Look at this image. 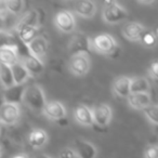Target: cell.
Listing matches in <instances>:
<instances>
[{
  "label": "cell",
  "instance_id": "cell-14",
  "mask_svg": "<svg viewBox=\"0 0 158 158\" xmlns=\"http://www.w3.org/2000/svg\"><path fill=\"white\" fill-rule=\"evenodd\" d=\"M72 148L79 158H95L98 153L94 145L84 140H76Z\"/></svg>",
  "mask_w": 158,
  "mask_h": 158
},
{
  "label": "cell",
  "instance_id": "cell-5",
  "mask_svg": "<svg viewBox=\"0 0 158 158\" xmlns=\"http://www.w3.org/2000/svg\"><path fill=\"white\" fill-rule=\"evenodd\" d=\"M91 110V115H92L93 123H97L100 127H106L110 125L113 117L112 108L107 104H99V105L93 106Z\"/></svg>",
  "mask_w": 158,
  "mask_h": 158
},
{
  "label": "cell",
  "instance_id": "cell-8",
  "mask_svg": "<svg viewBox=\"0 0 158 158\" xmlns=\"http://www.w3.org/2000/svg\"><path fill=\"white\" fill-rule=\"evenodd\" d=\"M91 49L90 39L84 34H76L73 36L72 39L69 40L68 44V50L70 51L72 55L80 54V53H86L88 54L89 50Z\"/></svg>",
  "mask_w": 158,
  "mask_h": 158
},
{
  "label": "cell",
  "instance_id": "cell-28",
  "mask_svg": "<svg viewBox=\"0 0 158 158\" xmlns=\"http://www.w3.org/2000/svg\"><path fill=\"white\" fill-rule=\"evenodd\" d=\"M18 47L14 37L7 31H0V49L2 48H15Z\"/></svg>",
  "mask_w": 158,
  "mask_h": 158
},
{
  "label": "cell",
  "instance_id": "cell-22",
  "mask_svg": "<svg viewBox=\"0 0 158 158\" xmlns=\"http://www.w3.org/2000/svg\"><path fill=\"white\" fill-rule=\"evenodd\" d=\"M151 84L145 77H133L130 82V93H149Z\"/></svg>",
  "mask_w": 158,
  "mask_h": 158
},
{
  "label": "cell",
  "instance_id": "cell-7",
  "mask_svg": "<svg viewBox=\"0 0 158 158\" xmlns=\"http://www.w3.org/2000/svg\"><path fill=\"white\" fill-rule=\"evenodd\" d=\"M21 110L19 105L5 103L0 108V123L6 126H12L19 121Z\"/></svg>",
  "mask_w": 158,
  "mask_h": 158
},
{
  "label": "cell",
  "instance_id": "cell-31",
  "mask_svg": "<svg viewBox=\"0 0 158 158\" xmlns=\"http://www.w3.org/2000/svg\"><path fill=\"white\" fill-rule=\"evenodd\" d=\"M59 158H77V155L72 147H66L60 152Z\"/></svg>",
  "mask_w": 158,
  "mask_h": 158
},
{
  "label": "cell",
  "instance_id": "cell-29",
  "mask_svg": "<svg viewBox=\"0 0 158 158\" xmlns=\"http://www.w3.org/2000/svg\"><path fill=\"white\" fill-rule=\"evenodd\" d=\"M140 42L146 48H154L157 44V35L156 31H146L143 34L142 38L140 39Z\"/></svg>",
  "mask_w": 158,
  "mask_h": 158
},
{
  "label": "cell",
  "instance_id": "cell-20",
  "mask_svg": "<svg viewBox=\"0 0 158 158\" xmlns=\"http://www.w3.org/2000/svg\"><path fill=\"white\" fill-rule=\"evenodd\" d=\"M18 62H20L18 47H15V48L0 49V63L1 64L11 67V66H13Z\"/></svg>",
  "mask_w": 158,
  "mask_h": 158
},
{
  "label": "cell",
  "instance_id": "cell-15",
  "mask_svg": "<svg viewBox=\"0 0 158 158\" xmlns=\"http://www.w3.org/2000/svg\"><path fill=\"white\" fill-rule=\"evenodd\" d=\"M74 11L77 15L84 19H92L97 12V5L93 1L85 0V1H76L74 2Z\"/></svg>",
  "mask_w": 158,
  "mask_h": 158
},
{
  "label": "cell",
  "instance_id": "cell-11",
  "mask_svg": "<svg viewBox=\"0 0 158 158\" xmlns=\"http://www.w3.org/2000/svg\"><path fill=\"white\" fill-rule=\"evenodd\" d=\"M146 31L147 29L145 28L144 25L138 22H128L121 28L123 37L130 41H140L143 34Z\"/></svg>",
  "mask_w": 158,
  "mask_h": 158
},
{
  "label": "cell",
  "instance_id": "cell-4",
  "mask_svg": "<svg viewBox=\"0 0 158 158\" xmlns=\"http://www.w3.org/2000/svg\"><path fill=\"white\" fill-rule=\"evenodd\" d=\"M91 68V60L89 54L80 53L74 54L69 57L68 61V69L73 75L77 77L86 76Z\"/></svg>",
  "mask_w": 158,
  "mask_h": 158
},
{
  "label": "cell",
  "instance_id": "cell-16",
  "mask_svg": "<svg viewBox=\"0 0 158 158\" xmlns=\"http://www.w3.org/2000/svg\"><path fill=\"white\" fill-rule=\"evenodd\" d=\"M74 118L79 125L91 127L94 125L91 115V110L85 104H78L74 110Z\"/></svg>",
  "mask_w": 158,
  "mask_h": 158
},
{
  "label": "cell",
  "instance_id": "cell-23",
  "mask_svg": "<svg viewBox=\"0 0 158 158\" xmlns=\"http://www.w3.org/2000/svg\"><path fill=\"white\" fill-rule=\"evenodd\" d=\"M16 31H18L20 39L27 46L29 42L33 41L38 36L39 27H38V25L37 26H21L16 27Z\"/></svg>",
  "mask_w": 158,
  "mask_h": 158
},
{
  "label": "cell",
  "instance_id": "cell-25",
  "mask_svg": "<svg viewBox=\"0 0 158 158\" xmlns=\"http://www.w3.org/2000/svg\"><path fill=\"white\" fill-rule=\"evenodd\" d=\"M37 21H38V15L37 12L31 10V11L27 12L26 14H24L22 19L19 21L16 27L21 26H37Z\"/></svg>",
  "mask_w": 158,
  "mask_h": 158
},
{
  "label": "cell",
  "instance_id": "cell-36",
  "mask_svg": "<svg viewBox=\"0 0 158 158\" xmlns=\"http://www.w3.org/2000/svg\"><path fill=\"white\" fill-rule=\"evenodd\" d=\"M2 24H3V21L0 19V31H2V29H1V27H2Z\"/></svg>",
  "mask_w": 158,
  "mask_h": 158
},
{
  "label": "cell",
  "instance_id": "cell-35",
  "mask_svg": "<svg viewBox=\"0 0 158 158\" xmlns=\"http://www.w3.org/2000/svg\"><path fill=\"white\" fill-rule=\"evenodd\" d=\"M5 104V102H3V97H2V92H0V108H1V106Z\"/></svg>",
  "mask_w": 158,
  "mask_h": 158
},
{
  "label": "cell",
  "instance_id": "cell-12",
  "mask_svg": "<svg viewBox=\"0 0 158 158\" xmlns=\"http://www.w3.org/2000/svg\"><path fill=\"white\" fill-rule=\"evenodd\" d=\"M27 47H28L29 54L42 61L48 52V40L44 36H37L33 41L27 44Z\"/></svg>",
  "mask_w": 158,
  "mask_h": 158
},
{
  "label": "cell",
  "instance_id": "cell-21",
  "mask_svg": "<svg viewBox=\"0 0 158 158\" xmlns=\"http://www.w3.org/2000/svg\"><path fill=\"white\" fill-rule=\"evenodd\" d=\"M11 72H12V76H13L14 86L25 85V82L31 78L28 72L25 69V67L21 64V62H18L13 66H11Z\"/></svg>",
  "mask_w": 158,
  "mask_h": 158
},
{
  "label": "cell",
  "instance_id": "cell-9",
  "mask_svg": "<svg viewBox=\"0 0 158 158\" xmlns=\"http://www.w3.org/2000/svg\"><path fill=\"white\" fill-rule=\"evenodd\" d=\"M20 62L23 66L25 67V69L28 72L31 77H36L39 76L42 72L44 70V64L42 61H40L39 59L33 56L31 54L27 53L24 56H22L20 59Z\"/></svg>",
  "mask_w": 158,
  "mask_h": 158
},
{
  "label": "cell",
  "instance_id": "cell-19",
  "mask_svg": "<svg viewBox=\"0 0 158 158\" xmlns=\"http://www.w3.org/2000/svg\"><path fill=\"white\" fill-rule=\"evenodd\" d=\"M48 133L46 130L41 128H37L31 131L28 135V143L34 148H41L48 143Z\"/></svg>",
  "mask_w": 158,
  "mask_h": 158
},
{
  "label": "cell",
  "instance_id": "cell-33",
  "mask_svg": "<svg viewBox=\"0 0 158 158\" xmlns=\"http://www.w3.org/2000/svg\"><path fill=\"white\" fill-rule=\"evenodd\" d=\"M12 158H29V155H27V154H25V153H20V154L14 155Z\"/></svg>",
  "mask_w": 158,
  "mask_h": 158
},
{
  "label": "cell",
  "instance_id": "cell-1",
  "mask_svg": "<svg viewBox=\"0 0 158 158\" xmlns=\"http://www.w3.org/2000/svg\"><path fill=\"white\" fill-rule=\"evenodd\" d=\"M22 103H24L27 107H29L34 112L42 113L47 100L41 87L38 85L26 86L24 94H23Z\"/></svg>",
  "mask_w": 158,
  "mask_h": 158
},
{
  "label": "cell",
  "instance_id": "cell-24",
  "mask_svg": "<svg viewBox=\"0 0 158 158\" xmlns=\"http://www.w3.org/2000/svg\"><path fill=\"white\" fill-rule=\"evenodd\" d=\"M0 84L3 89L11 88L14 86L13 76H12L11 67L0 63Z\"/></svg>",
  "mask_w": 158,
  "mask_h": 158
},
{
  "label": "cell",
  "instance_id": "cell-6",
  "mask_svg": "<svg viewBox=\"0 0 158 158\" xmlns=\"http://www.w3.org/2000/svg\"><path fill=\"white\" fill-rule=\"evenodd\" d=\"M54 24L59 31L62 33L69 34L75 29L76 21L73 15V13L68 10H62L57 12L54 18Z\"/></svg>",
  "mask_w": 158,
  "mask_h": 158
},
{
  "label": "cell",
  "instance_id": "cell-3",
  "mask_svg": "<svg viewBox=\"0 0 158 158\" xmlns=\"http://www.w3.org/2000/svg\"><path fill=\"white\" fill-rule=\"evenodd\" d=\"M90 46L93 51L103 55H112L118 49V44L114 37L106 33L99 34L90 39Z\"/></svg>",
  "mask_w": 158,
  "mask_h": 158
},
{
  "label": "cell",
  "instance_id": "cell-10",
  "mask_svg": "<svg viewBox=\"0 0 158 158\" xmlns=\"http://www.w3.org/2000/svg\"><path fill=\"white\" fill-rule=\"evenodd\" d=\"M42 113L51 120H61L67 115L65 106L60 101H47Z\"/></svg>",
  "mask_w": 158,
  "mask_h": 158
},
{
  "label": "cell",
  "instance_id": "cell-2",
  "mask_svg": "<svg viewBox=\"0 0 158 158\" xmlns=\"http://www.w3.org/2000/svg\"><path fill=\"white\" fill-rule=\"evenodd\" d=\"M128 12L125 7L116 1H105L102 8V18L107 24H118L127 19Z\"/></svg>",
  "mask_w": 158,
  "mask_h": 158
},
{
  "label": "cell",
  "instance_id": "cell-27",
  "mask_svg": "<svg viewBox=\"0 0 158 158\" xmlns=\"http://www.w3.org/2000/svg\"><path fill=\"white\" fill-rule=\"evenodd\" d=\"M7 12H10L12 14H20L24 8V1L22 0H8L3 1Z\"/></svg>",
  "mask_w": 158,
  "mask_h": 158
},
{
  "label": "cell",
  "instance_id": "cell-17",
  "mask_svg": "<svg viewBox=\"0 0 158 158\" xmlns=\"http://www.w3.org/2000/svg\"><path fill=\"white\" fill-rule=\"evenodd\" d=\"M127 101L130 107L142 110L152 104V97L149 93H130L127 97Z\"/></svg>",
  "mask_w": 158,
  "mask_h": 158
},
{
  "label": "cell",
  "instance_id": "cell-37",
  "mask_svg": "<svg viewBox=\"0 0 158 158\" xmlns=\"http://www.w3.org/2000/svg\"><path fill=\"white\" fill-rule=\"evenodd\" d=\"M0 156H1V147H0Z\"/></svg>",
  "mask_w": 158,
  "mask_h": 158
},
{
  "label": "cell",
  "instance_id": "cell-26",
  "mask_svg": "<svg viewBox=\"0 0 158 158\" xmlns=\"http://www.w3.org/2000/svg\"><path fill=\"white\" fill-rule=\"evenodd\" d=\"M144 116L146 117V119L152 123L153 125H157L158 123V106L157 104H153L148 105L147 107H145L144 110H142Z\"/></svg>",
  "mask_w": 158,
  "mask_h": 158
},
{
  "label": "cell",
  "instance_id": "cell-30",
  "mask_svg": "<svg viewBox=\"0 0 158 158\" xmlns=\"http://www.w3.org/2000/svg\"><path fill=\"white\" fill-rule=\"evenodd\" d=\"M144 158H158V147L156 144H148L144 149Z\"/></svg>",
  "mask_w": 158,
  "mask_h": 158
},
{
  "label": "cell",
  "instance_id": "cell-32",
  "mask_svg": "<svg viewBox=\"0 0 158 158\" xmlns=\"http://www.w3.org/2000/svg\"><path fill=\"white\" fill-rule=\"evenodd\" d=\"M148 75L151 76V78L154 79V80L157 79V76H158V63H157V61H153L151 65H149Z\"/></svg>",
  "mask_w": 158,
  "mask_h": 158
},
{
  "label": "cell",
  "instance_id": "cell-18",
  "mask_svg": "<svg viewBox=\"0 0 158 158\" xmlns=\"http://www.w3.org/2000/svg\"><path fill=\"white\" fill-rule=\"evenodd\" d=\"M131 78L128 76H118L113 81V91L120 98H127L130 94Z\"/></svg>",
  "mask_w": 158,
  "mask_h": 158
},
{
  "label": "cell",
  "instance_id": "cell-13",
  "mask_svg": "<svg viewBox=\"0 0 158 158\" xmlns=\"http://www.w3.org/2000/svg\"><path fill=\"white\" fill-rule=\"evenodd\" d=\"M25 88H26L25 85H21V86H13L11 88L5 89L2 91L3 102L8 104H14V105H19L20 103H22Z\"/></svg>",
  "mask_w": 158,
  "mask_h": 158
},
{
  "label": "cell",
  "instance_id": "cell-34",
  "mask_svg": "<svg viewBox=\"0 0 158 158\" xmlns=\"http://www.w3.org/2000/svg\"><path fill=\"white\" fill-rule=\"evenodd\" d=\"M35 158H52L51 156L47 155V154H39V155H37Z\"/></svg>",
  "mask_w": 158,
  "mask_h": 158
}]
</instances>
